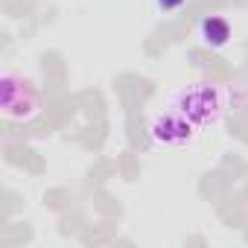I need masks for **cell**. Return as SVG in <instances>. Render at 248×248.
<instances>
[{"instance_id": "6da1fadb", "label": "cell", "mask_w": 248, "mask_h": 248, "mask_svg": "<svg viewBox=\"0 0 248 248\" xmlns=\"http://www.w3.org/2000/svg\"><path fill=\"white\" fill-rule=\"evenodd\" d=\"M38 99L35 93L30 91V85L24 79H15V76H3V114L6 117H30L35 111Z\"/></svg>"}, {"instance_id": "7a4b0ae2", "label": "cell", "mask_w": 248, "mask_h": 248, "mask_svg": "<svg viewBox=\"0 0 248 248\" xmlns=\"http://www.w3.org/2000/svg\"><path fill=\"white\" fill-rule=\"evenodd\" d=\"M202 38H204V44H210V47H225L228 38H231L228 21H222V18H207V21L202 24Z\"/></svg>"}, {"instance_id": "3957f363", "label": "cell", "mask_w": 248, "mask_h": 248, "mask_svg": "<svg viewBox=\"0 0 248 248\" xmlns=\"http://www.w3.org/2000/svg\"><path fill=\"white\" fill-rule=\"evenodd\" d=\"M181 3H184V0H158V6L164 12H175V9H181Z\"/></svg>"}]
</instances>
